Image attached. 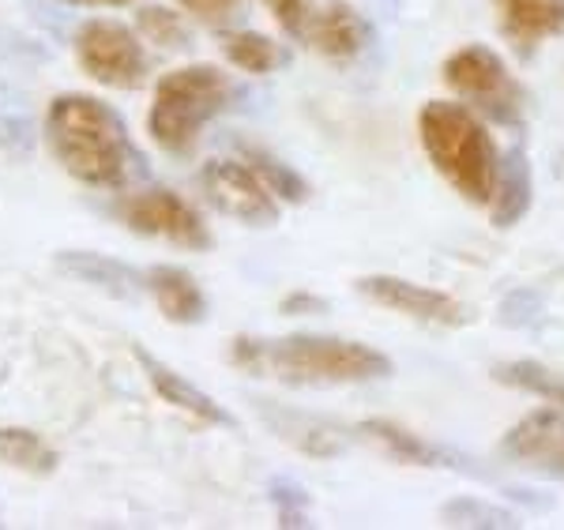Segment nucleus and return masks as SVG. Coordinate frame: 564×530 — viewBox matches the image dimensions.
<instances>
[{"label": "nucleus", "instance_id": "nucleus-16", "mask_svg": "<svg viewBox=\"0 0 564 530\" xmlns=\"http://www.w3.org/2000/svg\"><path fill=\"white\" fill-rule=\"evenodd\" d=\"M531 162H527L523 151H508L500 159V177L494 188V199H489V215H494V226L500 230H512L520 218L531 212Z\"/></svg>", "mask_w": 564, "mask_h": 530}, {"label": "nucleus", "instance_id": "nucleus-19", "mask_svg": "<svg viewBox=\"0 0 564 530\" xmlns=\"http://www.w3.org/2000/svg\"><path fill=\"white\" fill-rule=\"evenodd\" d=\"M263 418L275 425V433L282 436V441H290L308 455H335L343 447L339 433L327 429L324 422H316V418L290 414V410H271V407H263Z\"/></svg>", "mask_w": 564, "mask_h": 530}, {"label": "nucleus", "instance_id": "nucleus-9", "mask_svg": "<svg viewBox=\"0 0 564 530\" xmlns=\"http://www.w3.org/2000/svg\"><path fill=\"white\" fill-rule=\"evenodd\" d=\"M358 294H366L372 305L391 309V313L417 320V324H430V327H463L470 320V313L452 294L422 286V282H411V279H399V275L358 279Z\"/></svg>", "mask_w": 564, "mask_h": 530}, {"label": "nucleus", "instance_id": "nucleus-8", "mask_svg": "<svg viewBox=\"0 0 564 530\" xmlns=\"http://www.w3.org/2000/svg\"><path fill=\"white\" fill-rule=\"evenodd\" d=\"M199 188L215 212L238 218L245 226H275L279 223V196L263 185V177L249 162L215 159L199 170Z\"/></svg>", "mask_w": 564, "mask_h": 530}, {"label": "nucleus", "instance_id": "nucleus-20", "mask_svg": "<svg viewBox=\"0 0 564 530\" xmlns=\"http://www.w3.org/2000/svg\"><path fill=\"white\" fill-rule=\"evenodd\" d=\"M0 463L23 474H53L57 470V452L42 441L34 429H0Z\"/></svg>", "mask_w": 564, "mask_h": 530}, {"label": "nucleus", "instance_id": "nucleus-5", "mask_svg": "<svg viewBox=\"0 0 564 530\" xmlns=\"http://www.w3.org/2000/svg\"><path fill=\"white\" fill-rule=\"evenodd\" d=\"M444 84L463 106H470L486 121L497 125H520L523 121V87L512 76L497 50L481 42H470L452 53L441 68Z\"/></svg>", "mask_w": 564, "mask_h": 530}, {"label": "nucleus", "instance_id": "nucleus-6", "mask_svg": "<svg viewBox=\"0 0 564 530\" xmlns=\"http://www.w3.org/2000/svg\"><path fill=\"white\" fill-rule=\"evenodd\" d=\"M79 68L87 72L95 84L113 90H135L148 84V50H143L140 34L129 31L117 20H87L72 39Z\"/></svg>", "mask_w": 564, "mask_h": 530}, {"label": "nucleus", "instance_id": "nucleus-18", "mask_svg": "<svg viewBox=\"0 0 564 530\" xmlns=\"http://www.w3.org/2000/svg\"><path fill=\"white\" fill-rule=\"evenodd\" d=\"M361 433L372 436L377 444H384V452L399 463H411V467H448V452L433 447L430 441H422L411 429L395 425V422H366Z\"/></svg>", "mask_w": 564, "mask_h": 530}, {"label": "nucleus", "instance_id": "nucleus-3", "mask_svg": "<svg viewBox=\"0 0 564 530\" xmlns=\"http://www.w3.org/2000/svg\"><path fill=\"white\" fill-rule=\"evenodd\" d=\"M417 140H422V151L433 162V170L463 199L489 207L505 154L497 151L481 113L463 102H425L417 113Z\"/></svg>", "mask_w": 564, "mask_h": 530}, {"label": "nucleus", "instance_id": "nucleus-4", "mask_svg": "<svg viewBox=\"0 0 564 530\" xmlns=\"http://www.w3.org/2000/svg\"><path fill=\"white\" fill-rule=\"evenodd\" d=\"M234 84L223 68L215 64H188V68L166 72L154 84V98L148 109V132L166 154H185L196 151L204 128L230 106Z\"/></svg>", "mask_w": 564, "mask_h": 530}, {"label": "nucleus", "instance_id": "nucleus-13", "mask_svg": "<svg viewBox=\"0 0 564 530\" xmlns=\"http://www.w3.org/2000/svg\"><path fill=\"white\" fill-rule=\"evenodd\" d=\"M500 31L520 53H534L564 31V0H494Z\"/></svg>", "mask_w": 564, "mask_h": 530}, {"label": "nucleus", "instance_id": "nucleus-24", "mask_svg": "<svg viewBox=\"0 0 564 530\" xmlns=\"http://www.w3.org/2000/svg\"><path fill=\"white\" fill-rule=\"evenodd\" d=\"M444 519L456 527H520L512 511H500L494 505H481V500H452L444 505Z\"/></svg>", "mask_w": 564, "mask_h": 530}, {"label": "nucleus", "instance_id": "nucleus-23", "mask_svg": "<svg viewBox=\"0 0 564 530\" xmlns=\"http://www.w3.org/2000/svg\"><path fill=\"white\" fill-rule=\"evenodd\" d=\"M135 31L151 45H159V50H185L188 45L185 15L166 4H143L140 12H135Z\"/></svg>", "mask_w": 564, "mask_h": 530}, {"label": "nucleus", "instance_id": "nucleus-15", "mask_svg": "<svg viewBox=\"0 0 564 530\" xmlns=\"http://www.w3.org/2000/svg\"><path fill=\"white\" fill-rule=\"evenodd\" d=\"M57 268L65 271V275L87 282V286L102 290L109 298H121V301H132L143 286H148L140 271L124 268L121 260H109L102 252H84V249L57 252Z\"/></svg>", "mask_w": 564, "mask_h": 530}, {"label": "nucleus", "instance_id": "nucleus-25", "mask_svg": "<svg viewBox=\"0 0 564 530\" xmlns=\"http://www.w3.org/2000/svg\"><path fill=\"white\" fill-rule=\"evenodd\" d=\"M271 505L279 511V527H308V493L297 482H271Z\"/></svg>", "mask_w": 564, "mask_h": 530}, {"label": "nucleus", "instance_id": "nucleus-29", "mask_svg": "<svg viewBox=\"0 0 564 530\" xmlns=\"http://www.w3.org/2000/svg\"><path fill=\"white\" fill-rule=\"evenodd\" d=\"M68 4H109V8H121V4H132V0H68Z\"/></svg>", "mask_w": 564, "mask_h": 530}, {"label": "nucleus", "instance_id": "nucleus-21", "mask_svg": "<svg viewBox=\"0 0 564 530\" xmlns=\"http://www.w3.org/2000/svg\"><path fill=\"white\" fill-rule=\"evenodd\" d=\"M494 380L508 383L516 391H527V396H539L553 407H564V377L539 361H505L494 369Z\"/></svg>", "mask_w": 564, "mask_h": 530}, {"label": "nucleus", "instance_id": "nucleus-26", "mask_svg": "<svg viewBox=\"0 0 564 530\" xmlns=\"http://www.w3.org/2000/svg\"><path fill=\"white\" fill-rule=\"evenodd\" d=\"M181 12L193 15L196 23L204 26H218L223 31L226 23H234L241 15V8L249 4V0H177Z\"/></svg>", "mask_w": 564, "mask_h": 530}, {"label": "nucleus", "instance_id": "nucleus-11", "mask_svg": "<svg viewBox=\"0 0 564 530\" xmlns=\"http://www.w3.org/2000/svg\"><path fill=\"white\" fill-rule=\"evenodd\" d=\"M505 455L523 463V467H539L545 474H561L564 478V414L553 407L531 410L505 436Z\"/></svg>", "mask_w": 564, "mask_h": 530}, {"label": "nucleus", "instance_id": "nucleus-28", "mask_svg": "<svg viewBox=\"0 0 564 530\" xmlns=\"http://www.w3.org/2000/svg\"><path fill=\"white\" fill-rule=\"evenodd\" d=\"M282 313L297 316V313H324V301L313 298V294H290L282 301Z\"/></svg>", "mask_w": 564, "mask_h": 530}, {"label": "nucleus", "instance_id": "nucleus-10", "mask_svg": "<svg viewBox=\"0 0 564 530\" xmlns=\"http://www.w3.org/2000/svg\"><path fill=\"white\" fill-rule=\"evenodd\" d=\"M369 34L372 31L358 8L347 0H327L324 8H313V20H308L302 42H308V50H316L327 61L347 64L369 45Z\"/></svg>", "mask_w": 564, "mask_h": 530}, {"label": "nucleus", "instance_id": "nucleus-22", "mask_svg": "<svg viewBox=\"0 0 564 530\" xmlns=\"http://www.w3.org/2000/svg\"><path fill=\"white\" fill-rule=\"evenodd\" d=\"M245 162H249V166L260 173L263 185L275 192L282 204H305V199H308L305 177L297 170H290L282 159H275V154H268V151H260V148H245Z\"/></svg>", "mask_w": 564, "mask_h": 530}, {"label": "nucleus", "instance_id": "nucleus-14", "mask_svg": "<svg viewBox=\"0 0 564 530\" xmlns=\"http://www.w3.org/2000/svg\"><path fill=\"white\" fill-rule=\"evenodd\" d=\"M143 282H148L154 305L159 313L170 320V324H204L207 316V298L199 290V282L188 275L185 268H174V263H159V268L143 271Z\"/></svg>", "mask_w": 564, "mask_h": 530}, {"label": "nucleus", "instance_id": "nucleus-12", "mask_svg": "<svg viewBox=\"0 0 564 530\" xmlns=\"http://www.w3.org/2000/svg\"><path fill=\"white\" fill-rule=\"evenodd\" d=\"M135 361H140V369H143V377L151 380V388L162 396V403H170L174 410H181V414H188V418H196V422H204V425H215V429H234L238 422H234V414L226 410L223 403H215L207 391H199L196 383H188L181 372L170 369L166 361H159L154 354H148L143 346H135Z\"/></svg>", "mask_w": 564, "mask_h": 530}, {"label": "nucleus", "instance_id": "nucleus-2", "mask_svg": "<svg viewBox=\"0 0 564 530\" xmlns=\"http://www.w3.org/2000/svg\"><path fill=\"white\" fill-rule=\"evenodd\" d=\"M230 361L260 377L297 388H339V383L384 380L391 361L380 350L335 335H286V339H234Z\"/></svg>", "mask_w": 564, "mask_h": 530}, {"label": "nucleus", "instance_id": "nucleus-1", "mask_svg": "<svg viewBox=\"0 0 564 530\" xmlns=\"http://www.w3.org/2000/svg\"><path fill=\"white\" fill-rule=\"evenodd\" d=\"M45 143L68 177L90 188H124L140 170L129 125L95 95H57L45 109Z\"/></svg>", "mask_w": 564, "mask_h": 530}, {"label": "nucleus", "instance_id": "nucleus-17", "mask_svg": "<svg viewBox=\"0 0 564 530\" xmlns=\"http://www.w3.org/2000/svg\"><path fill=\"white\" fill-rule=\"evenodd\" d=\"M218 45H223V57L249 76H271L286 64V50L260 31H223Z\"/></svg>", "mask_w": 564, "mask_h": 530}, {"label": "nucleus", "instance_id": "nucleus-27", "mask_svg": "<svg viewBox=\"0 0 564 530\" xmlns=\"http://www.w3.org/2000/svg\"><path fill=\"white\" fill-rule=\"evenodd\" d=\"M263 4L290 39H305V26L313 20V0H263Z\"/></svg>", "mask_w": 564, "mask_h": 530}, {"label": "nucleus", "instance_id": "nucleus-7", "mask_svg": "<svg viewBox=\"0 0 564 530\" xmlns=\"http://www.w3.org/2000/svg\"><path fill=\"white\" fill-rule=\"evenodd\" d=\"M117 218H121L132 234L159 237V241H170L188 252H207L215 245V237L207 230L204 218H199V212L185 196H177L174 188L129 192V196L117 204Z\"/></svg>", "mask_w": 564, "mask_h": 530}]
</instances>
